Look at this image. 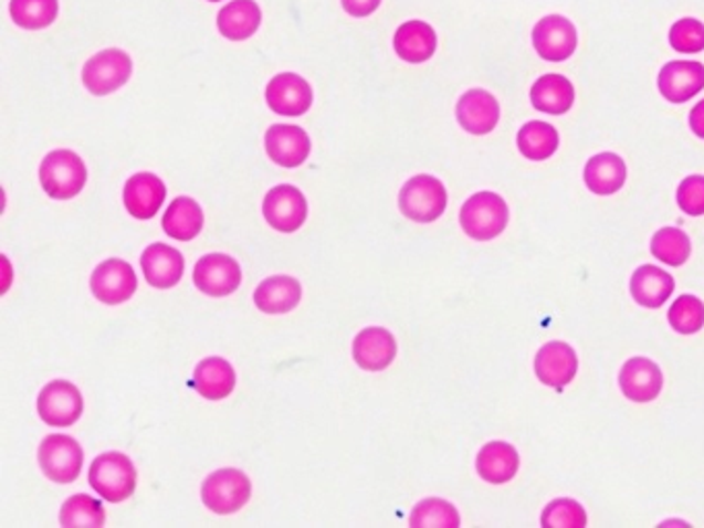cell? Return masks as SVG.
<instances>
[{"label":"cell","mask_w":704,"mask_h":528,"mask_svg":"<svg viewBox=\"0 0 704 528\" xmlns=\"http://www.w3.org/2000/svg\"><path fill=\"white\" fill-rule=\"evenodd\" d=\"M620 389L632 403H651L663 389V373L653 359L632 358L620 370Z\"/></svg>","instance_id":"obj_16"},{"label":"cell","mask_w":704,"mask_h":528,"mask_svg":"<svg viewBox=\"0 0 704 528\" xmlns=\"http://www.w3.org/2000/svg\"><path fill=\"white\" fill-rule=\"evenodd\" d=\"M456 120L471 135H487L501 120V104L485 89H471L456 104Z\"/></svg>","instance_id":"obj_18"},{"label":"cell","mask_w":704,"mask_h":528,"mask_svg":"<svg viewBox=\"0 0 704 528\" xmlns=\"http://www.w3.org/2000/svg\"><path fill=\"white\" fill-rule=\"evenodd\" d=\"M209 2H220V0H209Z\"/></svg>","instance_id":"obj_42"},{"label":"cell","mask_w":704,"mask_h":528,"mask_svg":"<svg viewBox=\"0 0 704 528\" xmlns=\"http://www.w3.org/2000/svg\"><path fill=\"white\" fill-rule=\"evenodd\" d=\"M251 496V479L240 468H220L211 473L201 487L204 506L220 516L242 510Z\"/></svg>","instance_id":"obj_4"},{"label":"cell","mask_w":704,"mask_h":528,"mask_svg":"<svg viewBox=\"0 0 704 528\" xmlns=\"http://www.w3.org/2000/svg\"><path fill=\"white\" fill-rule=\"evenodd\" d=\"M690 128L696 137L704 139V99L690 112Z\"/></svg>","instance_id":"obj_41"},{"label":"cell","mask_w":704,"mask_h":528,"mask_svg":"<svg viewBox=\"0 0 704 528\" xmlns=\"http://www.w3.org/2000/svg\"><path fill=\"white\" fill-rule=\"evenodd\" d=\"M449 194L439 178L420 173L406 182L399 192V209L418 223H432L446 211Z\"/></svg>","instance_id":"obj_3"},{"label":"cell","mask_w":704,"mask_h":528,"mask_svg":"<svg viewBox=\"0 0 704 528\" xmlns=\"http://www.w3.org/2000/svg\"><path fill=\"white\" fill-rule=\"evenodd\" d=\"M668 320L675 332L694 335L704 327V304L694 296L677 297L670 306Z\"/></svg>","instance_id":"obj_36"},{"label":"cell","mask_w":704,"mask_h":528,"mask_svg":"<svg viewBox=\"0 0 704 528\" xmlns=\"http://www.w3.org/2000/svg\"><path fill=\"white\" fill-rule=\"evenodd\" d=\"M302 299L300 281L287 275H275L263 281L254 292L256 308L265 314H287Z\"/></svg>","instance_id":"obj_27"},{"label":"cell","mask_w":704,"mask_h":528,"mask_svg":"<svg viewBox=\"0 0 704 528\" xmlns=\"http://www.w3.org/2000/svg\"><path fill=\"white\" fill-rule=\"evenodd\" d=\"M266 106L280 116H304L313 106V87L296 73H282L271 78L265 92Z\"/></svg>","instance_id":"obj_11"},{"label":"cell","mask_w":704,"mask_h":528,"mask_svg":"<svg viewBox=\"0 0 704 528\" xmlns=\"http://www.w3.org/2000/svg\"><path fill=\"white\" fill-rule=\"evenodd\" d=\"M195 389L207 401H221L235 389V372L223 358H207L195 370Z\"/></svg>","instance_id":"obj_28"},{"label":"cell","mask_w":704,"mask_h":528,"mask_svg":"<svg viewBox=\"0 0 704 528\" xmlns=\"http://www.w3.org/2000/svg\"><path fill=\"white\" fill-rule=\"evenodd\" d=\"M130 75H133V59L126 54L125 50H118V47L97 52L81 71L85 89L99 97L120 89L125 83H128Z\"/></svg>","instance_id":"obj_6"},{"label":"cell","mask_w":704,"mask_h":528,"mask_svg":"<svg viewBox=\"0 0 704 528\" xmlns=\"http://www.w3.org/2000/svg\"><path fill=\"white\" fill-rule=\"evenodd\" d=\"M627 182V163L616 154H599L585 166V184L599 197L616 194Z\"/></svg>","instance_id":"obj_26"},{"label":"cell","mask_w":704,"mask_h":528,"mask_svg":"<svg viewBox=\"0 0 704 528\" xmlns=\"http://www.w3.org/2000/svg\"><path fill=\"white\" fill-rule=\"evenodd\" d=\"M11 17L23 30H44L59 17V0H11Z\"/></svg>","instance_id":"obj_33"},{"label":"cell","mask_w":704,"mask_h":528,"mask_svg":"<svg viewBox=\"0 0 704 528\" xmlns=\"http://www.w3.org/2000/svg\"><path fill=\"white\" fill-rule=\"evenodd\" d=\"M195 285L204 296L225 297L242 283V268L228 254H207L195 266Z\"/></svg>","instance_id":"obj_12"},{"label":"cell","mask_w":704,"mask_h":528,"mask_svg":"<svg viewBox=\"0 0 704 528\" xmlns=\"http://www.w3.org/2000/svg\"><path fill=\"white\" fill-rule=\"evenodd\" d=\"M651 252L653 256L661 261L663 264H670V266H682V264L689 261L690 252V237L682 230L677 228H663L659 230L653 240H651Z\"/></svg>","instance_id":"obj_35"},{"label":"cell","mask_w":704,"mask_h":528,"mask_svg":"<svg viewBox=\"0 0 704 528\" xmlns=\"http://www.w3.org/2000/svg\"><path fill=\"white\" fill-rule=\"evenodd\" d=\"M83 448L71 435L52 434L44 437L38 451V461L50 482L73 483L83 468Z\"/></svg>","instance_id":"obj_7"},{"label":"cell","mask_w":704,"mask_h":528,"mask_svg":"<svg viewBox=\"0 0 704 528\" xmlns=\"http://www.w3.org/2000/svg\"><path fill=\"white\" fill-rule=\"evenodd\" d=\"M266 223L282 233H294L308 218V202L302 190L290 184L271 188L263 201Z\"/></svg>","instance_id":"obj_10"},{"label":"cell","mask_w":704,"mask_h":528,"mask_svg":"<svg viewBox=\"0 0 704 528\" xmlns=\"http://www.w3.org/2000/svg\"><path fill=\"white\" fill-rule=\"evenodd\" d=\"M675 289L672 275L653 264H644L634 271L630 281V294L644 308H661Z\"/></svg>","instance_id":"obj_23"},{"label":"cell","mask_w":704,"mask_h":528,"mask_svg":"<svg viewBox=\"0 0 704 528\" xmlns=\"http://www.w3.org/2000/svg\"><path fill=\"white\" fill-rule=\"evenodd\" d=\"M392 46L401 61L409 64H422L430 61L439 46V38L430 23L425 21H406L392 38Z\"/></svg>","instance_id":"obj_21"},{"label":"cell","mask_w":704,"mask_h":528,"mask_svg":"<svg viewBox=\"0 0 704 528\" xmlns=\"http://www.w3.org/2000/svg\"><path fill=\"white\" fill-rule=\"evenodd\" d=\"M261 21L263 13L254 0H232L218 15V30L225 40L242 42L256 33Z\"/></svg>","instance_id":"obj_24"},{"label":"cell","mask_w":704,"mask_h":528,"mask_svg":"<svg viewBox=\"0 0 704 528\" xmlns=\"http://www.w3.org/2000/svg\"><path fill=\"white\" fill-rule=\"evenodd\" d=\"M517 145L521 154L527 159L544 161L556 154L560 137L554 126L542 120H533L518 130Z\"/></svg>","instance_id":"obj_31"},{"label":"cell","mask_w":704,"mask_h":528,"mask_svg":"<svg viewBox=\"0 0 704 528\" xmlns=\"http://www.w3.org/2000/svg\"><path fill=\"white\" fill-rule=\"evenodd\" d=\"M40 182L50 199H75L87 182V168L83 159L71 149H56L48 154L40 166Z\"/></svg>","instance_id":"obj_2"},{"label":"cell","mask_w":704,"mask_h":528,"mask_svg":"<svg viewBox=\"0 0 704 528\" xmlns=\"http://www.w3.org/2000/svg\"><path fill=\"white\" fill-rule=\"evenodd\" d=\"M542 527L582 528L587 527V513L579 501L560 497L546 506L542 514Z\"/></svg>","instance_id":"obj_37"},{"label":"cell","mask_w":704,"mask_h":528,"mask_svg":"<svg viewBox=\"0 0 704 528\" xmlns=\"http://www.w3.org/2000/svg\"><path fill=\"white\" fill-rule=\"evenodd\" d=\"M670 44L675 52L682 54H696L704 50V25L703 21L684 17L675 21L670 30Z\"/></svg>","instance_id":"obj_38"},{"label":"cell","mask_w":704,"mask_h":528,"mask_svg":"<svg viewBox=\"0 0 704 528\" xmlns=\"http://www.w3.org/2000/svg\"><path fill=\"white\" fill-rule=\"evenodd\" d=\"M38 413L52 427H69L83 415V397L73 382L52 380L38 397Z\"/></svg>","instance_id":"obj_9"},{"label":"cell","mask_w":704,"mask_h":528,"mask_svg":"<svg viewBox=\"0 0 704 528\" xmlns=\"http://www.w3.org/2000/svg\"><path fill=\"white\" fill-rule=\"evenodd\" d=\"M204 215L199 202L188 197H180L170 202L166 215L161 219L164 232L174 240L190 242L203 230Z\"/></svg>","instance_id":"obj_29"},{"label":"cell","mask_w":704,"mask_h":528,"mask_svg":"<svg viewBox=\"0 0 704 528\" xmlns=\"http://www.w3.org/2000/svg\"><path fill=\"white\" fill-rule=\"evenodd\" d=\"M409 522L416 528H456L461 525V518L451 501L428 497L411 510Z\"/></svg>","instance_id":"obj_34"},{"label":"cell","mask_w":704,"mask_h":528,"mask_svg":"<svg viewBox=\"0 0 704 528\" xmlns=\"http://www.w3.org/2000/svg\"><path fill=\"white\" fill-rule=\"evenodd\" d=\"M579 44L577 28L563 15H548L533 28V47L548 63L568 61Z\"/></svg>","instance_id":"obj_8"},{"label":"cell","mask_w":704,"mask_h":528,"mask_svg":"<svg viewBox=\"0 0 704 528\" xmlns=\"http://www.w3.org/2000/svg\"><path fill=\"white\" fill-rule=\"evenodd\" d=\"M658 85L668 102L684 104L703 92L704 66L689 61H673L661 68Z\"/></svg>","instance_id":"obj_17"},{"label":"cell","mask_w":704,"mask_h":528,"mask_svg":"<svg viewBox=\"0 0 704 528\" xmlns=\"http://www.w3.org/2000/svg\"><path fill=\"white\" fill-rule=\"evenodd\" d=\"M92 292L102 304H125L137 292V275L126 261L108 258L95 268L92 275Z\"/></svg>","instance_id":"obj_13"},{"label":"cell","mask_w":704,"mask_h":528,"mask_svg":"<svg viewBox=\"0 0 704 528\" xmlns=\"http://www.w3.org/2000/svg\"><path fill=\"white\" fill-rule=\"evenodd\" d=\"M461 228L473 240L498 237L508 223V207L496 192H477L461 209Z\"/></svg>","instance_id":"obj_5"},{"label":"cell","mask_w":704,"mask_h":528,"mask_svg":"<svg viewBox=\"0 0 704 528\" xmlns=\"http://www.w3.org/2000/svg\"><path fill=\"white\" fill-rule=\"evenodd\" d=\"M143 275L151 287L172 289L185 275V258L178 250L166 244H151L141 256Z\"/></svg>","instance_id":"obj_20"},{"label":"cell","mask_w":704,"mask_h":528,"mask_svg":"<svg viewBox=\"0 0 704 528\" xmlns=\"http://www.w3.org/2000/svg\"><path fill=\"white\" fill-rule=\"evenodd\" d=\"M382 0H342L345 13L351 17H370Z\"/></svg>","instance_id":"obj_40"},{"label":"cell","mask_w":704,"mask_h":528,"mask_svg":"<svg viewBox=\"0 0 704 528\" xmlns=\"http://www.w3.org/2000/svg\"><path fill=\"white\" fill-rule=\"evenodd\" d=\"M266 156L282 168H297L311 156V137L294 125H273L265 135Z\"/></svg>","instance_id":"obj_14"},{"label":"cell","mask_w":704,"mask_h":528,"mask_svg":"<svg viewBox=\"0 0 704 528\" xmlns=\"http://www.w3.org/2000/svg\"><path fill=\"white\" fill-rule=\"evenodd\" d=\"M397 358V341L391 330L368 327L354 339V359L366 372L387 370Z\"/></svg>","instance_id":"obj_19"},{"label":"cell","mask_w":704,"mask_h":528,"mask_svg":"<svg viewBox=\"0 0 704 528\" xmlns=\"http://www.w3.org/2000/svg\"><path fill=\"white\" fill-rule=\"evenodd\" d=\"M90 483L97 496L120 504L137 489V468L123 452H104L90 466Z\"/></svg>","instance_id":"obj_1"},{"label":"cell","mask_w":704,"mask_h":528,"mask_svg":"<svg viewBox=\"0 0 704 528\" xmlns=\"http://www.w3.org/2000/svg\"><path fill=\"white\" fill-rule=\"evenodd\" d=\"M532 104L544 114L563 116L575 104V87L563 75H544L533 83Z\"/></svg>","instance_id":"obj_30"},{"label":"cell","mask_w":704,"mask_h":528,"mask_svg":"<svg viewBox=\"0 0 704 528\" xmlns=\"http://www.w3.org/2000/svg\"><path fill=\"white\" fill-rule=\"evenodd\" d=\"M61 525L66 528H102L106 525V510L99 504V499L77 494L64 501L61 508Z\"/></svg>","instance_id":"obj_32"},{"label":"cell","mask_w":704,"mask_h":528,"mask_svg":"<svg viewBox=\"0 0 704 528\" xmlns=\"http://www.w3.org/2000/svg\"><path fill=\"white\" fill-rule=\"evenodd\" d=\"M518 465H521L518 452L508 442H490V444H485L484 448L477 454V461H475L480 477L484 482L494 483V485H502V483L515 479V475L518 473Z\"/></svg>","instance_id":"obj_25"},{"label":"cell","mask_w":704,"mask_h":528,"mask_svg":"<svg viewBox=\"0 0 704 528\" xmlns=\"http://www.w3.org/2000/svg\"><path fill=\"white\" fill-rule=\"evenodd\" d=\"M677 204L680 209L692 215H704V176H689L677 188Z\"/></svg>","instance_id":"obj_39"},{"label":"cell","mask_w":704,"mask_h":528,"mask_svg":"<svg viewBox=\"0 0 704 528\" xmlns=\"http://www.w3.org/2000/svg\"><path fill=\"white\" fill-rule=\"evenodd\" d=\"M579 370V359L570 345L563 341H551L537 351L535 358V373L546 387L563 389L575 380Z\"/></svg>","instance_id":"obj_15"},{"label":"cell","mask_w":704,"mask_h":528,"mask_svg":"<svg viewBox=\"0 0 704 528\" xmlns=\"http://www.w3.org/2000/svg\"><path fill=\"white\" fill-rule=\"evenodd\" d=\"M166 184L156 173H135L125 187L126 211L135 219H151L166 201Z\"/></svg>","instance_id":"obj_22"}]
</instances>
